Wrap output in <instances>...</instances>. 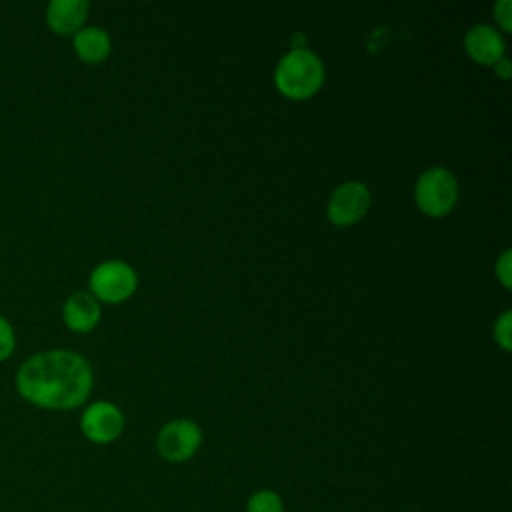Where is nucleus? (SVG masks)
Returning a JSON list of instances; mask_svg holds the SVG:
<instances>
[{
    "instance_id": "1",
    "label": "nucleus",
    "mask_w": 512,
    "mask_h": 512,
    "mask_svg": "<svg viewBox=\"0 0 512 512\" xmlns=\"http://www.w3.org/2000/svg\"><path fill=\"white\" fill-rule=\"evenodd\" d=\"M16 388L34 406L70 410L88 398L92 390V368L76 352L48 350L28 358L20 366Z\"/></svg>"
},
{
    "instance_id": "2",
    "label": "nucleus",
    "mask_w": 512,
    "mask_h": 512,
    "mask_svg": "<svg viewBox=\"0 0 512 512\" xmlns=\"http://www.w3.org/2000/svg\"><path fill=\"white\" fill-rule=\"evenodd\" d=\"M274 80L284 96L292 100H304L320 90L324 82V66L314 52L306 48H294L278 62Z\"/></svg>"
},
{
    "instance_id": "3",
    "label": "nucleus",
    "mask_w": 512,
    "mask_h": 512,
    "mask_svg": "<svg viewBox=\"0 0 512 512\" xmlns=\"http://www.w3.org/2000/svg\"><path fill=\"white\" fill-rule=\"evenodd\" d=\"M414 198L428 216L448 214L458 198V182L446 168H428L416 182Z\"/></svg>"
},
{
    "instance_id": "4",
    "label": "nucleus",
    "mask_w": 512,
    "mask_h": 512,
    "mask_svg": "<svg viewBox=\"0 0 512 512\" xmlns=\"http://www.w3.org/2000/svg\"><path fill=\"white\" fill-rule=\"evenodd\" d=\"M136 272L120 260H108L96 266L90 274V288L104 302H122L136 290Z\"/></svg>"
},
{
    "instance_id": "5",
    "label": "nucleus",
    "mask_w": 512,
    "mask_h": 512,
    "mask_svg": "<svg viewBox=\"0 0 512 512\" xmlns=\"http://www.w3.org/2000/svg\"><path fill=\"white\" fill-rule=\"evenodd\" d=\"M202 442V432L192 420H172L164 424L156 438L158 454L168 462H186L190 460Z\"/></svg>"
},
{
    "instance_id": "6",
    "label": "nucleus",
    "mask_w": 512,
    "mask_h": 512,
    "mask_svg": "<svg viewBox=\"0 0 512 512\" xmlns=\"http://www.w3.org/2000/svg\"><path fill=\"white\" fill-rule=\"evenodd\" d=\"M370 208V192L362 182L338 186L328 202V218L336 226L356 224Z\"/></svg>"
},
{
    "instance_id": "7",
    "label": "nucleus",
    "mask_w": 512,
    "mask_h": 512,
    "mask_svg": "<svg viewBox=\"0 0 512 512\" xmlns=\"http://www.w3.org/2000/svg\"><path fill=\"white\" fill-rule=\"evenodd\" d=\"M122 428H124V416L110 402L90 404L80 418L82 434L94 444L114 442L122 434Z\"/></svg>"
},
{
    "instance_id": "8",
    "label": "nucleus",
    "mask_w": 512,
    "mask_h": 512,
    "mask_svg": "<svg viewBox=\"0 0 512 512\" xmlns=\"http://www.w3.org/2000/svg\"><path fill=\"white\" fill-rule=\"evenodd\" d=\"M466 52L478 62L486 66H494L504 56V40L502 36L486 24L472 26L464 36Z\"/></svg>"
},
{
    "instance_id": "9",
    "label": "nucleus",
    "mask_w": 512,
    "mask_h": 512,
    "mask_svg": "<svg viewBox=\"0 0 512 512\" xmlns=\"http://www.w3.org/2000/svg\"><path fill=\"white\" fill-rule=\"evenodd\" d=\"M88 14V2L86 0H52L46 10V22L48 26L60 34H76Z\"/></svg>"
},
{
    "instance_id": "10",
    "label": "nucleus",
    "mask_w": 512,
    "mask_h": 512,
    "mask_svg": "<svg viewBox=\"0 0 512 512\" xmlns=\"http://www.w3.org/2000/svg\"><path fill=\"white\" fill-rule=\"evenodd\" d=\"M64 322L74 332H88L98 324L100 306L88 292H74L64 304Z\"/></svg>"
},
{
    "instance_id": "11",
    "label": "nucleus",
    "mask_w": 512,
    "mask_h": 512,
    "mask_svg": "<svg viewBox=\"0 0 512 512\" xmlns=\"http://www.w3.org/2000/svg\"><path fill=\"white\" fill-rule=\"evenodd\" d=\"M74 52L80 60L96 64L110 54V36L104 28L88 26L74 34Z\"/></svg>"
},
{
    "instance_id": "12",
    "label": "nucleus",
    "mask_w": 512,
    "mask_h": 512,
    "mask_svg": "<svg viewBox=\"0 0 512 512\" xmlns=\"http://www.w3.org/2000/svg\"><path fill=\"white\" fill-rule=\"evenodd\" d=\"M246 512H284V502L274 490L262 488L248 498Z\"/></svg>"
},
{
    "instance_id": "13",
    "label": "nucleus",
    "mask_w": 512,
    "mask_h": 512,
    "mask_svg": "<svg viewBox=\"0 0 512 512\" xmlns=\"http://www.w3.org/2000/svg\"><path fill=\"white\" fill-rule=\"evenodd\" d=\"M510 326H512V312L506 310L504 314H500V318H498L496 324H494V340H496L504 350H510V348H512Z\"/></svg>"
},
{
    "instance_id": "14",
    "label": "nucleus",
    "mask_w": 512,
    "mask_h": 512,
    "mask_svg": "<svg viewBox=\"0 0 512 512\" xmlns=\"http://www.w3.org/2000/svg\"><path fill=\"white\" fill-rule=\"evenodd\" d=\"M14 346H16L14 330H12L10 322L4 316H0V362L6 360L14 352Z\"/></svg>"
},
{
    "instance_id": "15",
    "label": "nucleus",
    "mask_w": 512,
    "mask_h": 512,
    "mask_svg": "<svg viewBox=\"0 0 512 512\" xmlns=\"http://www.w3.org/2000/svg\"><path fill=\"white\" fill-rule=\"evenodd\" d=\"M496 276L500 278V282L504 284V288L512 286V252L506 250L498 262H496Z\"/></svg>"
},
{
    "instance_id": "16",
    "label": "nucleus",
    "mask_w": 512,
    "mask_h": 512,
    "mask_svg": "<svg viewBox=\"0 0 512 512\" xmlns=\"http://www.w3.org/2000/svg\"><path fill=\"white\" fill-rule=\"evenodd\" d=\"M494 14H496V20L500 22V26L510 32L512 30V4L510 0H500L496 6H494Z\"/></svg>"
},
{
    "instance_id": "17",
    "label": "nucleus",
    "mask_w": 512,
    "mask_h": 512,
    "mask_svg": "<svg viewBox=\"0 0 512 512\" xmlns=\"http://www.w3.org/2000/svg\"><path fill=\"white\" fill-rule=\"evenodd\" d=\"M494 70H496V74L502 78V80H506L508 76H510V70H512V64H510V60L508 58H500L496 64H494Z\"/></svg>"
}]
</instances>
